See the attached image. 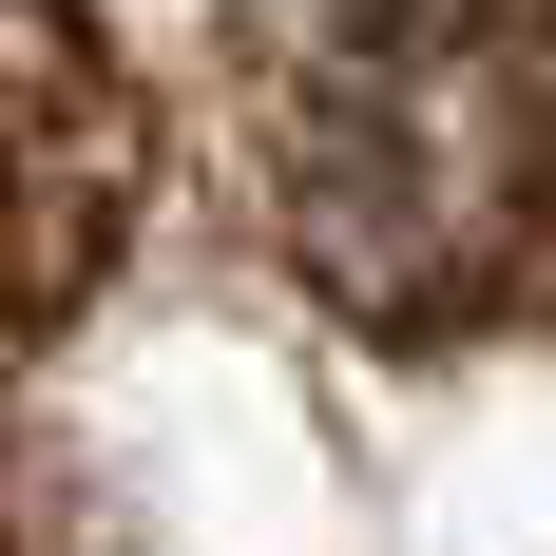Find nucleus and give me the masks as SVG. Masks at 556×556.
Segmentation results:
<instances>
[{"label": "nucleus", "mask_w": 556, "mask_h": 556, "mask_svg": "<svg viewBox=\"0 0 556 556\" xmlns=\"http://www.w3.org/2000/svg\"><path fill=\"white\" fill-rule=\"evenodd\" d=\"M288 269L442 345L556 269V0H365L288 97Z\"/></svg>", "instance_id": "nucleus-1"}, {"label": "nucleus", "mask_w": 556, "mask_h": 556, "mask_svg": "<svg viewBox=\"0 0 556 556\" xmlns=\"http://www.w3.org/2000/svg\"><path fill=\"white\" fill-rule=\"evenodd\" d=\"M58 269V173H39V115H20V77H0V327L39 307Z\"/></svg>", "instance_id": "nucleus-2"}]
</instances>
